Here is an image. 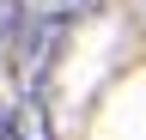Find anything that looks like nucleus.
I'll list each match as a JSON object with an SVG mask.
<instances>
[{
  "instance_id": "7ed1b4c3",
  "label": "nucleus",
  "mask_w": 146,
  "mask_h": 140,
  "mask_svg": "<svg viewBox=\"0 0 146 140\" xmlns=\"http://www.w3.org/2000/svg\"><path fill=\"white\" fill-rule=\"evenodd\" d=\"M31 25V12H25V0H0V55H12V43H18V31Z\"/></svg>"
},
{
  "instance_id": "20e7f679",
  "label": "nucleus",
  "mask_w": 146,
  "mask_h": 140,
  "mask_svg": "<svg viewBox=\"0 0 146 140\" xmlns=\"http://www.w3.org/2000/svg\"><path fill=\"white\" fill-rule=\"evenodd\" d=\"M98 6H104V0H55L49 12H55V19H67V25H79V19H91Z\"/></svg>"
},
{
  "instance_id": "39448f33",
  "label": "nucleus",
  "mask_w": 146,
  "mask_h": 140,
  "mask_svg": "<svg viewBox=\"0 0 146 140\" xmlns=\"http://www.w3.org/2000/svg\"><path fill=\"white\" fill-rule=\"evenodd\" d=\"M12 116H18V104H6V98H0V140H12Z\"/></svg>"
},
{
  "instance_id": "f03ea898",
  "label": "nucleus",
  "mask_w": 146,
  "mask_h": 140,
  "mask_svg": "<svg viewBox=\"0 0 146 140\" xmlns=\"http://www.w3.org/2000/svg\"><path fill=\"white\" fill-rule=\"evenodd\" d=\"M12 140H55V116H49L43 92H25V104L12 116Z\"/></svg>"
},
{
  "instance_id": "f257e3e1",
  "label": "nucleus",
  "mask_w": 146,
  "mask_h": 140,
  "mask_svg": "<svg viewBox=\"0 0 146 140\" xmlns=\"http://www.w3.org/2000/svg\"><path fill=\"white\" fill-rule=\"evenodd\" d=\"M67 31H73V25L55 19V12H36V19L18 31V43H12V67H18V85H25V92H43V85H49Z\"/></svg>"
}]
</instances>
